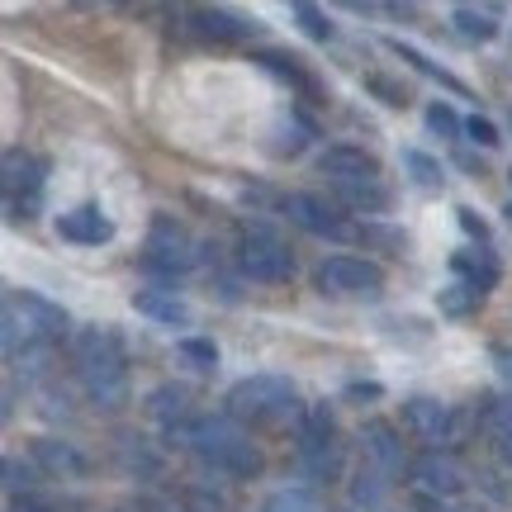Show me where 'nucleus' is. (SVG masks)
<instances>
[{"label":"nucleus","mask_w":512,"mask_h":512,"mask_svg":"<svg viewBox=\"0 0 512 512\" xmlns=\"http://www.w3.org/2000/svg\"><path fill=\"white\" fill-rule=\"evenodd\" d=\"M256 512H318V498H313L304 484H285V489H275Z\"/></svg>","instance_id":"obj_30"},{"label":"nucleus","mask_w":512,"mask_h":512,"mask_svg":"<svg viewBox=\"0 0 512 512\" xmlns=\"http://www.w3.org/2000/svg\"><path fill=\"white\" fill-rule=\"evenodd\" d=\"M408 470L418 479V494H432V498L465 494V465H460L451 451H422Z\"/></svg>","instance_id":"obj_11"},{"label":"nucleus","mask_w":512,"mask_h":512,"mask_svg":"<svg viewBox=\"0 0 512 512\" xmlns=\"http://www.w3.org/2000/svg\"><path fill=\"white\" fill-rule=\"evenodd\" d=\"M380 384H347V399H380Z\"/></svg>","instance_id":"obj_39"},{"label":"nucleus","mask_w":512,"mask_h":512,"mask_svg":"<svg viewBox=\"0 0 512 512\" xmlns=\"http://www.w3.org/2000/svg\"><path fill=\"white\" fill-rule=\"evenodd\" d=\"M204 261L200 242L190 238V228L176 223L171 214H157L152 228H147V242H143V266L152 275H162L166 285H176L181 275H190L195 266Z\"/></svg>","instance_id":"obj_6"},{"label":"nucleus","mask_w":512,"mask_h":512,"mask_svg":"<svg viewBox=\"0 0 512 512\" xmlns=\"http://www.w3.org/2000/svg\"><path fill=\"white\" fill-rule=\"evenodd\" d=\"M10 304L29 313V318L38 323V332H43L48 342H62V337L72 332V313L62 309V304H53L48 294H34V290H10Z\"/></svg>","instance_id":"obj_17"},{"label":"nucleus","mask_w":512,"mask_h":512,"mask_svg":"<svg viewBox=\"0 0 512 512\" xmlns=\"http://www.w3.org/2000/svg\"><path fill=\"white\" fill-rule=\"evenodd\" d=\"M43 185H48V166L43 157L24 152V147H10L5 162H0V190H5V209L10 219H38L43 209Z\"/></svg>","instance_id":"obj_7"},{"label":"nucleus","mask_w":512,"mask_h":512,"mask_svg":"<svg viewBox=\"0 0 512 512\" xmlns=\"http://www.w3.org/2000/svg\"><path fill=\"white\" fill-rule=\"evenodd\" d=\"M389 484H394V479H384L375 465L361 460V470L351 475V503H356V508H380L384 494H389Z\"/></svg>","instance_id":"obj_26"},{"label":"nucleus","mask_w":512,"mask_h":512,"mask_svg":"<svg viewBox=\"0 0 512 512\" xmlns=\"http://www.w3.org/2000/svg\"><path fill=\"white\" fill-rule=\"evenodd\" d=\"M10 512H57V508L43 494H24V498H10Z\"/></svg>","instance_id":"obj_37"},{"label":"nucleus","mask_w":512,"mask_h":512,"mask_svg":"<svg viewBox=\"0 0 512 512\" xmlns=\"http://www.w3.org/2000/svg\"><path fill=\"white\" fill-rule=\"evenodd\" d=\"M280 209H285V219H290L294 228H304V233H313V238L347 242L351 233H356V228L347 223V214H342L337 204H328L323 195H309V190L285 195V200H280Z\"/></svg>","instance_id":"obj_10"},{"label":"nucleus","mask_w":512,"mask_h":512,"mask_svg":"<svg viewBox=\"0 0 512 512\" xmlns=\"http://www.w3.org/2000/svg\"><path fill=\"white\" fill-rule=\"evenodd\" d=\"M498 456H503V465H512V432L508 437H498Z\"/></svg>","instance_id":"obj_40"},{"label":"nucleus","mask_w":512,"mask_h":512,"mask_svg":"<svg viewBox=\"0 0 512 512\" xmlns=\"http://www.w3.org/2000/svg\"><path fill=\"white\" fill-rule=\"evenodd\" d=\"M190 24H195V34L209 38V43H247L256 34V19H242L233 10H223V5H200V10H190Z\"/></svg>","instance_id":"obj_16"},{"label":"nucleus","mask_w":512,"mask_h":512,"mask_svg":"<svg viewBox=\"0 0 512 512\" xmlns=\"http://www.w3.org/2000/svg\"><path fill=\"white\" fill-rule=\"evenodd\" d=\"M261 72H271V76H280L285 86H294L299 95H318V81H313L309 72H304V62L294 53H280V48H261V53L252 57Z\"/></svg>","instance_id":"obj_22"},{"label":"nucleus","mask_w":512,"mask_h":512,"mask_svg":"<svg viewBox=\"0 0 512 512\" xmlns=\"http://www.w3.org/2000/svg\"><path fill=\"white\" fill-rule=\"evenodd\" d=\"M0 475H5V489H10V498L38 494V479H48V475H43V470L34 465V460H19V456H5Z\"/></svg>","instance_id":"obj_28"},{"label":"nucleus","mask_w":512,"mask_h":512,"mask_svg":"<svg viewBox=\"0 0 512 512\" xmlns=\"http://www.w3.org/2000/svg\"><path fill=\"white\" fill-rule=\"evenodd\" d=\"M503 214H508V223H512V204H508V209H503Z\"/></svg>","instance_id":"obj_42"},{"label":"nucleus","mask_w":512,"mask_h":512,"mask_svg":"<svg viewBox=\"0 0 512 512\" xmlns=\"http://www.w3.org/2000/svg\"><path fill=\"white\" fill-rule=\"evenodd\" d=\"M375 157L370 152H361V147L351 143H337L328 147L323 157H318V176H328V181H342V176H361V171H375Z\"/></svg>","instance_id":"obj_23"},{"label":"nucleus","mask_w":512,"mask_h":512,"mask_svg":"<svg viewBox=\"0 0 512 512\" xmlns=\"http://www.w3.org/2000/svg\"><path fill=\"white\" fill-rule=\"evenodd\" d=\"M456 219H460V228H465V238H475L479 247H489V223L479 219V214L470 209V204H460V209H456Z\"/></svg>","instance_id":"obj_36"},{"label":"nucleus","mask_w":512,"mask_h":512,"mask_svg":"<svg viewBox=\"0 0 512 512\" xmlns=\"http://www.w3.org/2000/svg\"><path fill=\"white\" fill-rule=\"evenodd\" d=\"M427 128H432L437 138H460V133H465V119H460L446 100H437V105H427Z\"/></svg>","instance_id":"obj_34"},{"label":"nucleus","mask_w":512,"mask_h":512,"mask_svg":"<svg viewBox=\"0 0 512 512\" xmlns=\"http://www.w3.org/2000/svg\"><path fill=\"white\" fill-rule=\"evenodd\" d=\"M403 171H408V181L418 185V190H427V195L446 185L441 162H437V157H427V152H418V147H408V152H403Z\"/></svg>","instance_id":"obj_27"},{"label":"nucleus","mask_w":512,"mask_h":512,"mask_svg":"<svg viewBox=\"0 0 512 512\" xmlns=\"http://www.w3.org/2000/svg\"><path fill=\"white\" fill-rule=\"evenodd\" d=\"M290 10H294V19H299V29H304L313 43H328V38H332V19L323 15L318 5H309V0H294Z\"/></svg>","instance_id":"obj_33"},{"label":"nucleus","mask_w":512,"mask_h":512,"mask_svg":"<svg viewBox=\"0 0 512 512\" xmlns=\"http://www.w3.org/2000/svg\"><path fill=\"white\" fill-rule=\"evenodd\" d=\"M403 422H408V432L418 441H427V451H446V446H456L460 441V418L451 403H437V399H408L403 403Z\"/></svg>","instance_id":"obj_9"},{"label":"nucleus","mask_w":512,"mask_h":512,"mask_svg":"<svg viewBox=\"0 0 512 512\" xmlns=\"http://www.w3.org/2000/svg\"><path fill=\"white\" fill-rule=\"evenodd\" d=\"M228 418L242 422V427H280V422H299L304 408H299V394L285 375H247L228 389Z\"/></svg>","instance_id":"obj_3"},{"label":"nucleus","mask_w":512,"mask_h":512,"mask_svg":"<svg viewBox=\"0 0 512 512\" xmlns=\"http://www.w3.org/2000/svg\"><path fill=\"white\" fill-rule=\"evenodd\" d=\"M479 304H484V294L470 290L465 280H456V285H446V290L437 294V309L446 313V318H465V313H475Z\"/></svg>","instance_id":"obj_29"},{"label":"nucleus","mask_w":512,"mask_h":512,"mask_svg":"<svg viewBox=\"0 0 512 512\" xmlns=\"http://www.w3.org/2000/svg\"><path fill=\"white\" fill-rule=\"evenodd\" d=\"M72 361L86 399L100 413H119L128 403V356L114 328H81L72 332Z\"/></svg>","instance_id":"obj_2"},{"label":"nucleus","mask_w":512,"mask_h":512,"mask_svg":"<svg viewBox=\"0 0 512 512\" xmlns=\"http://www.w3.org/2000/svg\"><path fill=\"white\" fill-rule=\"evenodd\" d=\"M238 271L256 285H285L294 275V252L290 242L275 233L271 223L247 219L238 233Z\"/></svg>","instance_id":"obj_5"},{"label":"nucleus","mask_w":512,"mask_h":512,"mask_svg":"<svg viewBox=\"0 0 512 512\" xmlns=\"http://www.w3.org/2000/svg\"><path fill=\"white\" fill-rule=\"evenodd\" d=\"M460 512H489V508H484V503H465V508H460Z\"/></svg>","instance_id":"obj_41"},{"label":"nucleus","mask_w":512,"mask_h":512,"mask_svg":"<svg viewBox=\"0 0 512 512\" xmlns=\"http://www.w3.org/2000/svg\"><path fill=\"white\" fill-rule=\"evenodd\" d=\"M460 38H470V43H489L498 34V15L494 10H479V5H456V15H451Z\"/></svg>","instance_id":"obj_25"},{"label":"nucleus","mask_w":512,"mask_h":512,"mask_svg":"<svg viewBox=\"0 0 512 512\" xmlns=\"http://www.w3.org/2000/svg\"><path fill=\"white\" fill-rule=\"evenodd\" d=\"M271 138H275V143H271L275 157H299V152H304V147L318 138V128H313L299 110H285V114H275Z\"/></svg>","instance_id":"obj_21"},{"label":"nucleus","mask_w":512,"mask_h":512,"mask_svg":"<svg viewBox=\"0 0 512 512\" xmlns=\"http://www.w3.org/2000/svg\"><path fill=\"white\" fill-rule=\"evenodd\" d=\"M166 437H171V446L190 451L209 475H223V479H233V484L256 479L261 465H266V456H261V446L252 441V432H242V422H233L228 413H223V418H190L185 427L166 432Z\"/></svg>","instance_id":"obj_1"},{"label":"nucleus","mask_w":512,"mask_h":512,"mask_svg":"<svg viewBox=\"0 0 512 512\" xmlns=\"http://www.w3.org/2000/svg\"><path fill=\"white\" fill-rule=\"evenodd\" d=\"M147 418L152 422H162L166 432H176V427H185V422L195 418L190 413V389L185 384H157L152 394H147Z\"/></svg>","instance_id":"obj_20"},{"label":"nucleus","mask_w":512,"mask_h":512,"mask_svg":"<svg viewBox=\"0 0 512 512\" xmlns=\"http://www.w3.org/2000/svg\"><path fill=\"white\" fill-rule=\"evenodd\" d=\"M294 456H299L304 479H313V484L342 475V441H337V422H332L328 403L304 408V418L294 427Z\"/></svg>","instance_id":"obj_4"},{"label":"nucleus","mask_w":512,"mask_h":512,"mask_svg":"<svg viewBox=\"0 0 512 512\" xmlns=\"http://www.w3.org/2000/svg\"><path fill=\"white\" fill-rule=\"evenodd\" d=\"M176 351H181L185 366H195L200 375L219 370V347H214L209 337H181V342H176Z\"/></svg>","instance_id":"obj_31"},{"label":"nucleus","mask_w":512,"mask_h":512,"mask_svg":"<svg viewBox=\"0 0 512 512\" xmlns=\"http://www.w3.org/2000/svg\"><path fill=\"white\" fill-rule=\"evenodd\" d=\"M361 460H366V465H375L384 479H399L403 475V441H399V432H394L384 418H370L366 427H361Z\"/></svg>","instance_id":"obj_12"},{"label":"nucleus","mask_w":512,"mask_h":512,"mask_svg":"<svg viewBox=\"0 0 512 512\" xmlns=\"http://www.w3.org/2000/svg\"><path fill=\"white\" fill-rule=\"evenodd\" d=\"M489 356H494V366H498V375H503V380L512 384V347L508 342H498L494 351H489Z\"/></svg>","instance_id":"obj_38"},{"label":"nucleus","mask_w":512,"mask_h":512,"mask_svg":"<svg viewBox=\"0 0 512 512\" xmlns=\"http://www.w3.org/2000/svg\"><path fill=\"white\" fill-rule=\"evenodd\" d=\"M465 138L479 147H498V124L484 119V114H470V119H465Z\"/></svg>","instance_id":"obj_35"},{"label":"nucleus","mask_w":512,"mask_h":512,"mask_svg":"<svg viewBox=\"0 0 512 512\" xmlns=\"http://www.w3.org/2000/svg\"><path fill=\"white\" fill-rule=\"evenodd\" d=\"M57 238L76 242V247H105L114 238V219L100 204H76L67 214H57Z\"/></svg>","instance_id":"obj_13"},{"label":"nucleus","mask_w":512,"mask_h":512,"mask_svg":"<svg viewBox=\"0 0 512 512\" xmlns=\"http://www.w3.org/2000/svg\"><path fill=\"white\" fill-rule=\"evenodd\" d=\"M384 48H389V53L399 57V62H408V67H413V72H418V76H427V81H441L446 91L470 95V86H465L460 76H451V72H446V67H441V62H432V57H427V53H418V48H408V43H399V38H389Z\"/></svg>","instance_id":"obj_24"},{"label":"nucleus","mask_w":512,"mask_h":512,"mask_svg":"<svg viewBox=\"0 0 512 512\" xmlns=\"http://www.w3.org/2000/svg\"><path fill=\"white\" fill-rule=\"evenodd\" d=\"M332 195L356 209V214H384L389 209V185H384V171H361V176H342V181H328Z\"/></svg>","instance_id":"obj_14"},{"label":"nucleus","mask_w":512,"mask_h":512,"mask_svg":"<svg viewBox=\"0 0 512 512\" xmlns=\"http://www.w3.org/2000/svg\"><path fill=\"white\" fill-rule=\"evenodd\" d=\"M313 285L323 294H332V299H380L384 271L375 261H361V256H328L313 271Z\"/></svg>","instance_id":"obj_8"},{"label":"nucleus","mask_w":512,"mask_h":512,"mask_svg":"<svg viewBox=\"0 0 512 512\" xmlns=\"http://www.w3.org/2000/svg\"><path fill=\"white\" fill-rule=\"evenodd\" d=\"M133 309L143 313V318H152V323H162V328H190V304H185L176 290H166V285H157V290H133Z\"/></svg>","instance_id":"obj_18"},{"label":"nucleus","mask_w":512,"mask_h":512,"mask_svg":"<svg viewBox=\"0 0 512 512\" xmlns=\"http://www.w3.org/2000/svg\"><path fill=\"white\" fill-rule=\"evenodd\" d=\"M29 460H34L48 479H86L91 475V460L81 456L72 441H62V437H38L34 451H29Z\"/></svg>","instance_id":"obj_15"},{"label":"nucleus","mask_w":512,"mask_h":512,"mask_svg":"<svg viewBox=\"0 0 512 512\" xmlns=\"http://www.w3.org/2000/svg\"><path fill=\"white\" fill-rule=\"evenodd\" d=\"M479 427L489 432V437H508L512 432V403L508 399H484L479 403Z\"/></svg>","instance_id":"obj_32"},{"label":"nucleus","mask_w":512,"mask_h":512,"mask_svg":"<svg viewBox=\"0 0 512 512\" xmlns=\"http://www.w3.org/2000/svg\"><path fill=\"white\" fill-rule=\"evenodd\" d=\"M451 271L479 294H489L498 280H503V266H498L494 247H460V252L451 256Z\"/></svg>","instance_id":"obj_19"}]
</instances>
